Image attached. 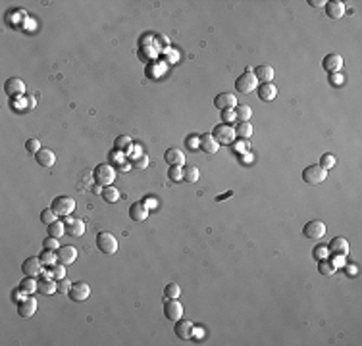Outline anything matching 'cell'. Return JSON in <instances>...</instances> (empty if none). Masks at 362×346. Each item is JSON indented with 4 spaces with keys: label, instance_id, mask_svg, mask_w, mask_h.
<instances>
[{
    "label": "cell",
    "instance_id": "cell-3",
    "mask_svg": "<svg viewBox=\"0 0 362 346\" xmlns=\"http://www.w3.org/2000/svg\"><path fill=\"white\" fill-rule=\"evenodd\" d=\"M96 246L102 254H114L118 250V238L108 231H100L96 237Z\"/></svg>",
    "mask_w": 362,
    "mask_h": 346
},
{
    "label": "cell",
    "instance_id": "cell-18",
    "mask_svg": "<svg viewBox=\"0 0 362 346\" xmlns=\"http://www.w3.org/2000/svg\"><path fill=\"white\" fill-rule=\"evenodd\" d=\"M201 148L204 154H216L218 152V148H220V143L214 139V135L212 133H204V135H201Z\"/></svg>",
    "mask_w": 362,
    "mask_h": 346
},
{
    "label": "cell",
    "instance_id": "cell-48",
    "mask_svg": "<svg viewBox=\"0 0 362 346\" xmlns=\"http://www.w3.org/2000/svg\"><path fill=\"white\" fill-rule=\"evenodd\" d=\"M325 250H327L325 246H316V248H314V256H316L318 260H324V256H325Z\"/></svg>",
    "mask_w": 362,
    "mask_h": 346
},
{
    "label": "cell",
    "instance_id": "cell-37",
    "mask_svg": "<svg viewBox=\"0 0 362 346\" xmlns=\"http://www.w3.org/2000/svg\"><path fill=\"white\" fill-rule=\"evenodd\" d=\"M168 177H170V181L179 183V181L183 179V167H181V165H170V169H168Z\"/></svg>",
    "mask_w": 362,
    "mask_h": 346
},
{
    "label": "cell",
    "instance_id": "cell-24",
    "mask_svg": "<svg viewBox=\"0 0 362 346\" xmlns=\"http://www.w3.org/2000/svg\"><path fill=\"white\" fill-rule=\"evenodd\" d=\"M35 158H37V164L42 165V167H52L54 162H56V154L52 152L50 148H44V146L35 154Z\"/></svg>",
    "mask_w": 362,
    "mask_h": 346
},
{
    "label": "cell",
    "instance_id": "cell-43",
    "mask_svg": "<svg viewBox=\"0 0 362 346\" xmlns=\"http://www.w3.org/2000/svg\"><path fill=\"white\" fill-rule=\"evenodd\" d=\"M147 165H149V158L147 156H139V158L133 160V167L135 169H145Z\"/></svg>",
    "mask_w": 362,
    "mask_h": 346
},
{
    "label": "cell",
    "instance_id": "cell-30",
    "mask_svg": "<svg viewBox=\"0 0 362 346\" xmlns=\"http://www.w3.org/2000/svg\"><path fill=\"white\" fill-rule=\"evenodd\" d=\"M100 196L104 198V202L114 204V202H118V200H120V191H118L116 187L108 185V187H104V189H102V194H100Z\"/></svg>",
    "mask_w": 362,
    "mask_h": 346
},
{
    "label": "cell",
    "instance_id": "cell-15",
    "mask_svg": "<svg viewBox=\"0 0 362 346\" xmlns=\"http://www.w3.org/2000/svg\"><path fill=\"white\" fill-rule=\"evenodd\" d=\"M214 106H216L218 110H222V112L233 110V108L237 106V98H235L231 92H222V94H218V96L214 98Z\"/></svg>",
    "mask_w": 362,
    "mask_h": 346
},
{
    "label": "cell",
    "instance_id": "cell-25",
    "mask_svg": "<svg viewBox=\"0 0 362 346\" xmlns=\"http://www.w3.org/2000/svg\"><path fill=\"white\" fill-rule=\"evenodd\" d=\"M164 158L170 165H183L185 164V154L181 148H168L164 152Z\"/></svg>",
    "mask_w": 362,
    "mask_h": 346
},
{
    "label": "cell",
    "instance_id": "cell-6",
    "mask_svg": "<svg viewBox=\"0 0 362 346\" xmlns=\"http://www.w3.org/2000/svg\"><path fill=\"white\" fill-rule=\"evenodd\" d=\"M256 87H258V79H256V75H254L252 72H245V73L235 81V89H237V92H241V94H248V92L256 91Z\"/></svg>",
    "mask_w": 362,
    "mask_h": 346
},
{
    "label": "cell",
    "instance_id": "cell-32",
    "mask_svg": "<svg viewBox=\"0 0 362 346\" xmlns=\"http://www.w3.org/2000/svg\"><path fill=\"white\" fill-rule=\"evenodd\" d=\"M40 262L44 264V266H48V268H52L54 264H58V254H56V250H42L40 252Z\"/></svg>",
    "mask_w": 362,
    "mask_h": 346
},
{
    "label": "cell",
    "instance_id": "cell-40",
    "mask_svg": "<svg viewBox=\"0 0 362 346\" xmlns=\"http://www.w3.org/2000/svg\"><path fill=\"white\" fill-rule=\"evenodd\" d=\"M25 148H27V152L31 154H37L42 148V145H40L39 139H29L27 143H25Z\"/></svg>",
    "mask_w": 362,
    "mask_h": 346
},
{
    "label": "cell",
    "instance_id": "cell-2",
    "mask_svg": "<svg viewBox=\"0 0 362 346\" xmlns=\"http://www.w3.org/2000/svg\"><path fill=\"white\" fill-rule=\"evenodd\" d=\"M212 135H214V139L220 145H233V141H235V127L231 123H220V125L214 127Z\"/></svg>",
    "mask_w": 362,
    "mask_h": 346
},
{
    "label": "cell",
    "instance_id": "cell-4",
    "mask_svg": "<svg viewBox=\"0 0 362 346\" xmlns=\"http://www.w3.org/2000/svg\"><path fill=\"white\" fill-rule=\"evenodd\" d=\"M93 173H95V181H96L98 185H102V187L112 185V181L116 179V171H114V167L108 165V164L96 165V169H95Z\"/></svg>",
    "mask_w": 362,
    "mask_h": 346
},
{
    "label": "cell",
    "instance_id": "cell-46",
    "mask_svg": "<svg viewBox=\"0 0 362 346\" xmlns=\"http://www.w3.org/2000/svg\"><path fill=\"white\" fill-rule=\"evenodd\" d=\"M70 289H72V283H70V281H66V279L58 281V292H62V294H68V292H70Z\"/></svg>",
    "mask_w": 362,
    "mask_h": 346
},
{
    "label": "cell",
    "instance_id": "cell-44",
    "mask_svg": "<svg viewBox=\"0 0 362 346\" xmlns=\"http://www.w3.org/2000/svg\"><path fill=\"white\" fill-rule=\"evenodd\" d=\"M10 296H12V300H14V302H21V300H23L27 294L23 292V289H21V287H18V289H14V291L10 292Z\"/></svg>",
    "mask_w": 362,
    "mask_h": 346
},
{
    "label": "cell",
    "instance_id": "cell-35",
    "mask_svg": "<svg viewBox=\"0 0 362 346\" xmlns=\"http://www.w3.org/2000/svg\"><path fill=\"white\" fill-rule=\"evenodd\" d=\"M131 146H133V143H131V139H129L127 135H121V137H118V139H116V143H114V148H116V150H120V152H129V150H131Z\"/></svg>",
    "mask_w": 362,
    "mask_h": 346
},
{
    "label": "cell",
    "instance_id": "cell-13",
    "mask_svg": "<svg viewBox=\"0 0 362 346\" xmlns=\"http://www.w3.org/2000/svg\"><path fill=\"white\" fill-rule=\"evenodd\" d=\"M322 66H324V70L329 72V73H339L341 68H343V56L331 52V54H327V56L324 58Z\"/></svg>",
    "mask_w": 362,
    "mask_h": 346
},
{
    "label": "cell",
    "instance_id": "cell-26",
    "mask_svg": "<svg viewBox=\"0 0 362 346\" xmlns=\"http://www.w3.org/2000/svg\"><path fill=\"white\" fill-rule=\"evenodd\" d=\"M252 73L256 75L258 81H262V83H270V81H274V75H276L272 66H258Z\"/></svg>",
    "mask_w": 362,
    "mask_h": 346
},
{
    "label": "cell",
    "instance_id": "cell-31",
    "mask_svg": "<svg viewBox=\"0 0 362 346\" xmlns=\"http://www.w3.org/2000/svg\"><path fill=\"white\" fill-rule=\"evenodd\" d=\"M233 110H235V119L237 121H248L250 115H252V108L248 104H237Z\"/></svg>",
    "mask_w": 362,
    "mask_h": 346
},
{
    "label": "cell",
    "instance_id": "cell-9",
    "mask_svg": "<svg viewBox=\"0 0 362 346\" xmlns=\"http://www.w3.org/2000/svg\"><path fill=\"white\" fill-rule=\"evenodd\" d=\"M68 296H70L72 300H76V302H83V300H87V298L91 296V287H89L85 281H77V283L72 285Z\"/></svg>",
    "mask_w": 362,
    "mask_h": 346
},
{
    "label": "cell",
    "instance_id": "cell-14",
    "mask_svg": "<svg viewBox=\"0 0 362 346\" xmlns=\"http://www.w3.org/2000/svg\"><path fill=\"white\" fill-rule=\"evenodd\" d=\"M4 91L8 96H21L25 94V83L19 77H10L4 85Z\"/></svg>",
    "mask_w": 362,
    "mask_h": 346
},
{
    "label": "cell",
    "instance_id": "cell-22",
    "mask_svg": "<svg viewBox=\"0 0 362 346\" xmlns=\"http://www.w3.org/2000/svg\"><path fill=\"white\" fill-rule=\"evenodd\" d=\"M56 291H58V281L52 279L50 275H48V277H42V275H40L37 292H40V294H54Z\"/></svg>",
    "mask_w": 362,
    "mask_h": 346
},
{
    "label": "cell",
    "instance_id": "cell-38",
    "mask_svg": "<svg viewBox=\"0 0 362 346\" xmlns=\"http://www.w3.org/2000/svg\"><path fill=\"white\" fill-rule=\"evenodd\" d=\"M56 219H58V214H56L52 208H46V210L40 212V221H42L44 225H50V223H54Z\"/></svg>",
    "mask_w": 362,
    "mask_h": 346
},
{
    "label": "cell",
    "instance_id": "cell-11",
    "mask_svg": "<svg viewBox=\"0 0 362 346\" xmlns=\"http://www.w3.org/2000/svg\"><path fill=\"white\" fill-rule=\"evenodd\" d=\"M175 335L179 337V339H183V341H189V339H193L195 337V325H193V321H189V319H179V321H175Z\"/></svg>",
    "mask_w": 362,
    "mask_h": 346
},
{
    "label": "cell",
    "instance_id": "cell-33",
    "mask_svg": "<svg viewBox=\"0 0 362 346\" xmlns=\"http://www.w3.org/2000/svg\"><path fill=\"white\" fill-rule=\"evenodd\" d=\"M19 287L23 289V292H25V294H33V292H37L39 281H37L35 277H25V279L19 283Z\"/></svg>",
    "mask_w": 362,
    "mask_h": 346
},
{
    "label": "cell",
    "instance_id": "cell-8",
    "mask_svg": "<svg viewBox=\"0 0 362 346\" xmlns=\"http://www.w3.org/2000/svg\"><path fill=\"white\" fill-rule=\"evenodd\" d=\"M303 235L306 238H310V240H318V238H322L324 235H325V223L320 221V219H312V221L305 223Z\"/></svg>",
    "mask_w": 362,
    "mask_h": 346
},
{
    "label": "cell",
    "instance_id": "cell-10",
    "mask_svg": "<svg viewBox=\"0 0 362 346\" xmlns=\"http://www.w3.org/2000/svg\"><path fill=\"white\" fill-rule=\"evenodd\" d=\"M56 254H58V262L64 264V266H70V264H74V262L77 260V248L72 246V244L60 246V248L56 250Z\"/></svg>",
    "mask_w": 362,
    "mask_h": 346
},
{
    "label": "cell",
    "instance_id": "cell-47",
    "mask_svg": "<svg viewBox=\"0 0 362 346\" xmlns=\"http://www.w3.org/2000/svg\"><path fill=\"white\" fill-rule=\"evenodd\" d=\"M329 83L331 85H343V75L341 73H329Z\"/></svg>",
    "mask_w": 362,
    "mask_h": 346
},
{
    "label": "cell",
    "instance_id": "cell-50",
    "mask_svg": "<svg viewBox=\"0 0 362 346\" xmlns=\"http://www.w3.org/2000/svg\"><path fill=\"white\" fill-rule=\"evenodd\" d=\"M93 192H95V194H102V185H98V183H96V185L93 187Z\"/></svg>",
    "mask_w": 362,
    "mask_h": 346
},
{
    "label": "cell",
    "instance_id": "cell-49",
    "mask_svg": "<svg viewBox=\"0 0 362 346\" xmlns=\"http://www.w3.org/2000/svg\"><path fill=\"white\" fill-rule=\"evenodd\" d=\"M308 4L314 6V8H320V6H325L327 2H325V0H308Z\"/></svg>",
    "mask_w": 362,
    "mask_h": 346
},
{
    "label": "cell",
    "instance_id": "cell-7",
    "mask_svg": "<svg viewBox=\"0 0 362 346\" xmlns=\"http://www.w3.org/2000/svg\"><path fill=\"white\" fill-rule=\"evenodd\" d=\"M164 315H166V319H170V321H179L181 319V315H183V304L177 300V298H168V300H164Z\"/></svg>",
    "mask_w": 362,
    "mask_h": 346
},
{
    "label": "cell",
    "instance_id": "cell-20",
    "mask_svg": "<svg viewBox=\"0 0 362 346\" xmlns=\"http://www.w3.org/2000/svg\"><path fill=\"white\" fill-rule=\"evenodd\" d=\"M325 14H327V18H331V19H341V18L345 16V2H341V0H331V2H327V4H325Z\"/></svg>",
    "mask_w": 362,
    "mask_h": 346
},
{
    "label": "cell",
    "instance_id": "cell-12",
    "mask_svg": "<svg viewBox=\"0 0 362 346\" xmlns=\"http://www.w3.org/2000/svg\"><path fill=\"white\" fill-rule=\"evenodd\" d=\"M42 262H40V258H27L25 262H23V266H21V271H23V275L25 277H40L42 275Z\"/></svg>",
    "mask_w": 362,
    "mask_h": 346
},
{
    "label": "cell",
    "instance_id": "cell-45",
    "mask_svg": "<svg viewBox=\"0 0 362 346\" xmlns=\"http://www.w3.org/2000/svg\"><path fill=\"white\" fill-rule=\"evenodd\" d=\"M187 146H189L191 150H197V148L201 146V137H195V135L187 137Z\"/></svg>",
    "mask_w": 362,
    "mask_h": 346
},
{
    "label": "cell",
    "instance_id": "cell-21",
    "mask_svg": "<svg viewBox=\"0 0 362 346\" xmlns=\"http://www.w3.org/2000/svg\"><path fill=\"white\" fill-rule=\"evenodd\" d=\"M129 218L133 221H145L149 218V206L145 202H135L129 208Z\"/></svg>",
    "mask_w": 362,
    "mask_h": 346
},
{
    "label": "cell",
    "instance_id": "cell-19",
    "mask_svg": "<svg viewBox=\"0 0 362 346\" xmlns=\"http://www.w3.org/2000/svg\"><path fill=\"white\" fill-rule=\"evenodd\" d=\"M64 225H66V233L72 235V237H81L85 233V223H83V219H77V218L66 216Z\"/></svg>",
    "mask_w": 362,
    "mask_h": 346
},
{
    "label": "cell",
    "instance_id": "cell-29",
    "mask_svg": "<svg viewBox=\"0 0 362 346\" xmlns=\"http://www.w3.org/2000/svg\"><path fill=\"white\" fill-rule=\"evenodd\" d=\"M199 177H201V171H199L197 165H185V167H183V181H187V183H197Z\"/></svg>",
    "mask_w": 362,
    "mask_h": 346
},
{
    "label": "cell",
    "instance_id": "cell-23",
    "mask_svg": "<svg viewBox=\"0 0 362 346\" xmlns=\"http://www.w3.org/2000/svg\"><path fill=\"white\" fill-rule=\"evenodd\" d=\"M256 89H258V98L264 100V102H270V100H274L278 96V89H276L274 83H262Z\"/></svg>",
    "mask_w": 362,
    "mask_h": 346
},
{
    "label": "cell",
    "instance_id": "cell-17",
    "mask_svg": "<svg viewBox=\"0 0 362 346\" xmlns=\"http://www.w3.org/2000/svg\"><path fill=\"white\" fill-rule=\"evenodd\" d=\"M327 250H329L331 254H335V256H347V252H349V242H347V238H343V237H333V238L329 240Z\"/></svg>",
    "mask_w": 362,
    "mask_h": 346
},
{
    "label": "cell",
    "instance_id": "cell-41",
    "mask_svg": "<svg viewBox=\"0 0 362 346\" xmlns=\"http://www.w3.org/2000/svg\"><path fill=\"white\" fill-rule=\"evenodd\" d=\"M320 165H322L324 169L333 167V165H335V156H333V154H324L322 160H320Z\"/></svg>",
    "mask_w": 362,
    "mask_h": 346
},
{
    "label": "cell",
    "instance_id": "cell-5",
    "mask_svg": "<svg viewBox=\"0 0 362 346\" xmlns=\"http://www.w3.org/2000/svg\"><path fill=\"white\" fill-rule=\"evenodd\" d=\"M58 216H70L74 210H76V200L72 196H56L52 200V206H50Z\"/></svg>",
    "mask_w": 362,
    "mask_h": 346
},
{
    "label": "cell",
    "instance_id": "cell-39",
    "mask_svg": "<svg viewBox=\"0 0 362 346\" xmlns=\"http://www.w3.org/2000/svg\"><path fill=\"white\" fill-rule=\"evenodd\" d=\"M318 269H320V273H322V275H333V273H335V269H337V266H335V264H331L329 260H322V262H320V266H318Z\"/></svg>",
    "mask_w": 362,
    "mask_h": 346
},
{
    "label": "cell",
    "instance_id": "cell-1",
    "mask_svg": "<svg viewBox=\"0 0 362 346\" xmlns=\"http://www.w3.org/2000/svg\"><path fill=\"white\" fill-rule=\"evenodd\" d=\"M325 177H327V169H324L320 164L308 165V167H305V171H303V181L308 183V185H312V187L324 183Z\"/></svg>",
    "mask_w": 362,
    "mask_h": 346
},
{
    "label": "cell",
    "instance_id": "cell-28",
    "mask_svg": "<svg viewBox=\"0 0 362 346\" xmlns=\"http://www.w3.org/2000/svg\"><path fill=\"white\" fill-rule=\"evenodd\" d=\"M46 233H48V237H54V238H60V237H64V233H66V225H64V221H60V219H56L54 223H50V225H46Z\"/></svg>",
    "mask_w": 362,
    "mask_h": 346
},
{
    "label": "cell",
    "instance_id": "cell-36",
    "mask_svg": "<svg viewBox=\"0 0 362 346\" xmlns=\"http://www.w3.org/2000/svg\"><path fill=\"white\" fill-rule=\"evenodd\" d=\"M48 275H50L52 279H56V281L66 279V266H64V264H54V266L50 268V271H48Z\"/></svg>",
    "mask_w": 362,
    "mask_h": 346
},
{
    "label": "cell",
    "instance_id": "cell-16",
    "mask_svg": "<svg viewBox=\"0 0 362 346\" xmlns=\"http://www.w3.org/2000/svg\"><path fill=\"white\" fill-rule=\"evenodd\" d=\"M35 311H37V300L31 294H27L21 302H18V313L21 317H31L35 315Z\"/></svg>",
    "mask_w": 362,
    "mask_h": 346
},
{
    "label": "cell",
    "instance_id": "cell-34",
    "mask_svg": "<svg viewBox=\"0 0 362 346\" xmlns=\"http://www.w3.org/2000/svg\"><path fill=\"white\" fill-rule=\"evenodd\" d=\"M181 296V287L177 283H170L164 287V300L168 298H179Z\"/></svg>",
    "mask_w": 362,
    "mask_h": 346
},
{
    "label": "cell",
    "instance_id": "cell-27",
    "mask_svg": "<svg viewBox=\"0 0 362 346\" xmlns=\"http://www.w3.org/2000/svg\"><path fill=\"white\" fill-rule=\"evenodd\" d=\"M235 137H239V139H250L252 137V125L248 123V121H237V125H235Z\"/></svg>",
    "mask_w": 362,
    "mask_h": 346
},
{
    "label": "cell",
    "instance_id": "cell-42",
    "mask_svg": "<svg viewBox=\"0 0 362 346\" xmlns=\"http://www.w3.org/2000/svg\"><path fill=\"white\" fill-rule=\"evenodd\" d=\"M42 246H44L46 250H58V248H60V242H58V238H54V237H46L44 242H42Z\"/></svg>",
    "mask_w": 362,
    "mask_h": 346
}]
</instances>
